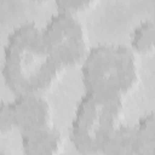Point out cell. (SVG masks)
I'll return each mask as SVG.
<instances>
[{
	"label": "cell",
	"mask_w": 155,
	"mask_h": 155,
	"mask_svg": "<svg viewBox=\"0 0 155 155\" xmlns=\"http://www.w3.org/2000/svg\"><path fill=\"white\" fill-rule=\"evenodd\" d=\"M64 71V65L53 54L35 22H25L8 34L4 46L1 75L13 96H46Z\"/></svg>",
	"instance_id": "cell-1"
},
{
	"label": "cell",
	"mask_w": 155,
	"mask_h": 155,
	"mask_svg": "<svg viewBox=\"0 0 155 155\" xmlns=\"http://www.w3.org/2000/svg\"><path fill=\"white\" fill-rule=\"evenodd\" d=\"M80 69L85 91L104 97L125 99L140 82L139 56L122 44L91 47Z\"/></svg>",
	"instance_id": "cell-2"
},
{
	"label": "cell",
	"mask_w": 155,
	"mask_h": 155,
	"mask_svg": "<svg viewBox=\"0 0 155 155\" xmlns=\"http://www.w3.org/2000/svg\"><path fill=\"white\" fill-rule=\"evenodd\" d=\"M125 99L91 91L79 99L70 125V142L80 154H102L108 138L125 124Z\"/></svg>",
	"instance_id": "cell-3"
},
{
	"label": "cell",
	"mask_w": 155,
	"mask_h": 155,
	"mask_svg": "<svg viewBox=\"0 0 155 155\" xmlns=\"http://www.w3.org/2000/svg\"><path fill=\"white\" fill-rule=\"evenodd\" d=\"M41 30L46 44L65 69L81 65L91 46L88 33L76 15L57 11Z\"/></svg>",
	"instance_id": "cell-4"
},
{
	"label": "cell",
	"mask_w": 155,
	"mask_h": 155,
	"mask_svg": "<svg viewBox=\"0 0 155 155\" xmlns=\"http://www.w3.org/2000/svg\"><path fill=\"white\" fill-rule=\"evenodd\" d=\"M10 109L19 134L53 125V110L45 94H17L10 101Z\"/></svg>",
	"instance_id": "cell-5"
},
{
	"label": "cell",
	"mask_w": 155,
	"mask_h": 155,
	"mask_svg": "<svg viewBox=\"0 0 155 155\" xmlns=\"http://www.w3.org/2000/svg\"><path fill=\"white\" fill-rule=\"evenodd\" d=\"M64 136L54 125L21 133V144L28 155H57L64 150Z\"/></svg>",
	"instance_id": "cell-6"
},
{
	"label": "cell",
	"mask_w": 155,
	"mask_h": 155,
	"mask_svg": "<svg viewBox=\"0 0 155 155\" xmlns=\"http://www.w3.org/2000/svg\"><path fill=\"white\" fill-rule=\"evenodd\" d=\"M134 136V155H151L155 151V114L142 115L137 124L132 125Z\"/></svg>",
	"instance_id": "cell-7"
},
{
	"label": "cell",
	"mask_w": 155,
	"mask_h": 155,
	"mask_svg": "<svg viewBox=\"0 0 155 155\" xmlns=\"http://www.w3.org/2000/svg\"><path fill=\"white\" fill-rule=\"evenodd\" d=\"M102 154L107 155H134V136L132 126L121 125L105 142Z\"/></svg>",
	"instance_id": "cell-8"
},
{
	"label": "cell",
	"mask_w": 155,
	"mask_h": 155,
	"mask_svg": "<svg viewBox=\"0 0 155 155\" xmlns=\"http://www.w3.org/2000/svg\"><path fill=\"white\" fill-rule=\"evenodd\" d=\"M139 57L148 56L155 48V24L151 19H145L136 25L131 33L128 45Z\"/></svg>",
	"instance_id": "cell-9"
},
{
	"label": "cell",
	"mask_w": 155,
	"mask_h": 155,
	"mask_svg": "<svg viewBox=\"0 0 155 155\" xmlns=\"http://www.w3.org/2000/svg\"><path fill=\"white\" fill-rule=\"evenodd\" d=\"M58 11L68 12L71 15H80L93 8L98 0H53Z\"/></svg>",
	"instance_id": "cell-10"
},
{
	"label": "cell",
	"mask_w": 155,
	"mask_h": 155,
	"mask_svg": "<svg viewBox=\"0 0 155 155\" xmlns=\"http://www.w3.org/2000/svg\"><path fill=\"white\" fill-rule=\"evenodd\" d=\"M15 131L12 117H11V109H10V101L0 102V133H7Z\"/></svg>",
	"instance_id": "cell-11"
},
{
	"label": "cell",
	"mask_w": 155,
	"mask_h": 155,
	"mask_svg": "<svg viewBox=\"0 0 155 155\" xmlns=\"http://www.w3.org/2000/svg\"><path fill=\"white\" fill-rule=\"evenodd\" d=\"M4 153H6V150H5L4 148H1V147H0V154H4Z\"/></svg>",
	"instance_id": "cell-12"
},
{
	"label": "cell",
	"mask_w": 155,
	"mask_h": 155,
	"mask_svg": "<svg viewBox=\"0 0 155 155\" xmlns=\"http://www.w3.org/2000/svg\"><path fill=\"white\" fill-rule=\"evenodd\" d=\"M34 1H36V2H45V1H47V0H34Z\"/></svg>",
	"instance_id": "cell-13"
}]
</instances>
